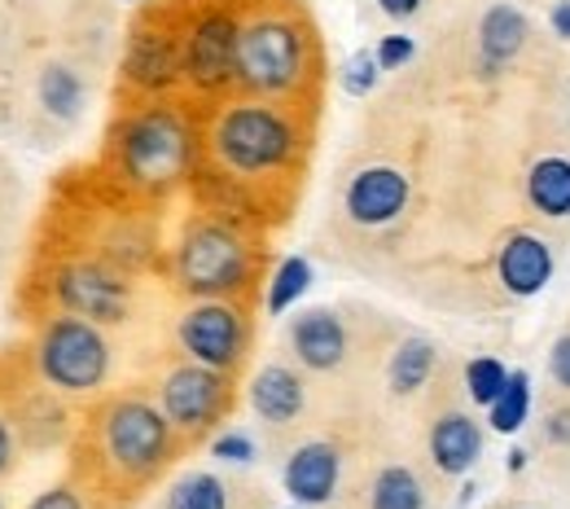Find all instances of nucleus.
Masks as SVG:
<instances>
[{
  "mask_svg": "<svg viewBox=\"0 0 570 509\" xmlns=\"http://www.w3.org/2000/svg\"><path fill=\"white\" fill-rule=\"evenodd\" d=\"M215 149L228 167L237 172H268L289 158L294 149V133L277 110L268 106H237L219 119L215 128Z\"/></svg>",
  "mask_w": 570,
  "mask_h": 509,
  "instance_id": "1",
  "label": "nucleus"
},
{
  "mask_svg": "<svg viewBox=\"0 0 570 509\" xmlns=\"http://www.w3.org/2000/svg\"><path fill=\"white\" fill-rule=\"evenodd\" d=\"M298 62H303V45H298V31L289 22H255L237 36L233 71L242 84H250L259 92L289 88L298 79Z\"/></svg>",
  "mask_w": 570,
  "mask_h": 509,
  "instance_id": "2",
  "label": "nucleus"
},
{
  "mask_svg": "<svg viewBox=\"0 0 570 509\" xmlns=\"http://www.w3.org/2000/svg\"><path fill=\"white\" fill-rule=\"evenodd\" d=\"M246 277V246L219 228V224H203L185 237L180 246V282L198 294H219L242 286Z\"/></svg>",
  "mask_w": 570,
  "mask_h": 509,
  "instance_id": "3",
  "label": "nucleus"
},
{
  "mask_svg": "<svg viewBox=\"0 0 570 509\" xmlns=\"http://www.w3.org/2000/svg\"><path fill=\"white\" fill-rule=\"evenodd\" d=\"M185 158H189V133L167 110L141 115L128 128V137H124V163H128V172L137 180H145V185H158V180L180 176Z\"/></svg>",
  "mask_w": 570,
  "mask_h": 509,
  "instance_id": "4",
  "label": "nucleus"
},
{
  "mask_svg": "<svg viewBox=\"0 0 570 509\" xmlns=\"http://www.w3.org/2000/svg\"><path fill=\"white\" fill-rule=\"evenodd\" d=\"M40 364H45L49 382H58L67 391H88L106 378V343L88 321L67 316L45 334Z\"/></svg>",
  "mask_w": 570,
  "mask_h": 509,
  "instance_id": "5",
  "label": "nucleus"
},
{
  "mask_svg": "<svg viewBox=\"0 0 570 509\" xmlns=\"http://www.w3.org/2000/svg\"><path fill=\"white\" fill-rule=\"evenodd\" d=\"M110 457L128 470H149L167 448V422L149 404H119L106 422Z\"/></svg>",
  "mask_w": 570,
  "mask_h": 509,
  "instance_id": "6",
  "label": "nucleus"
},
{
  "mask_svg": "<svg viewBox=\"0 0 570 509\" xmlns=\"http://www.w3.org/2000/svg\"><path fill=\"white\" fill-rule=\"evenodd\" d=\"M180 343L189 348V356L198 364L224 369L242 356V321L233 307H219V303L194 307L180 325Z\"/></svg>",
  "mask_w": 570,
  "mask_h": 509,
  "instance_id": "7",
  "label": "nucleus"
},
{
  "mask_svg": "<svg viewBox=\"0 0 570 509\" xmlns=\"http://www.w3.org/2000/svg\"><path fill=\"white\" fill-rule=\"evenodd\" d=\"M224 400V382L212 373V364H194V369H176L163 386V404L167 418L176 427H207Z\"/></svg>",
  "mask_w": 570,
  "mask_h": 509,
  "instance_id": "8",
  "label": "nucleus"
},
{
  "mask_svg": "<svg viewBox=\"0 0 570 509\" xmlns=\"http://www.w3.org/2000/svg\"><path fill=\"white\" fill-rule=\"evenodd\" d=\"M237 27L228 22V18H203L198 27H194V36H189V49H185V71L189 79H198L203 88H215L224 75L233 71V62H237Z\"/></svg>",
  "mask_w": 570,
  "mask_h": 509,
  "instance_id": "9",
  "label": "nucleus"
},
{
  "mask_svg": "<svg viewBox=\"0 0 570 509\" xmlns=\"http://www.w3.org/2000/svg\"><path fill=\"white\" fill-rule=\"evenodd\" d=\"M404 203H409V176L395 167H368L347 189V212L360 224H386L404 212Z\"/></svg>",
  "mask_w": 570,
  "mask_h": 509,
  "instance_id": "10",
  "label": "nucleus"
},
{
  "mask_svg": "<svg viewBox=\"0 0 570 509\" xmlns=\"http://www.w3.org/2000/svg\"><path fill=\"white\" fill-rule=\"evenodd\" d=\"M497 273L504 282V291L527 298V294H540L553 277V251L535 237V233H513L504 246H500Z\"/></svg>",
  "mask_w": 570,
  "mask_h": 509,
  "instance_id": "11",
  "label": "nucleus"
},
{
  "mask_svg": "<svg viewBox=\"0 0 570 509\" xmlns=\"http://www.w3.org/2000/svg\"><path fill=\"white\" fill-rule=\"evenodd\" d=\"M334 483H338V452H334L330 443H303V448L289 457V466H285V488H289V497L303 501V506L330 501Z\"/></svg>",
  "mask_w": 570,
  "mask_h": 509,
  "instance_id": "12",
  "label": "nucleus"
},
{
  "mask_svg": "<svg viewBox=\"0 0 570 509\" xmlns=\"http://www.w3.org/2000/svg\"><path fill=\"white\" fill-rule=\"evenodd\" d=\"M483 452V431L479 422H470L465 413H448L434 422L430 431V457L443 474H465Z\"/></svg>",
  "mask_w": 570,
  "mask_h": 509,
  "instance_id": "13",
  "label": "nucleus"
},
{
  "mask_svg": "<svg viewBox=\"0 0 570 509\" xmlns=\"http://www.w3.org/2000/svg\"><path fill=\"white\" fill-rule=\"evenodd\" d=\"M62 298H67V307L97 316V321H119V312H124V286L115 277H106L101 268H71L62 277Z\"/></svg>",
  "mask_w": 570,
  "mask_h": 509,
  "instance_id": "14",
  "label": "nucleus"
},
{
  "mask_svg": "<svg viewBox=\"0 0 570 509\" xmlns=\"http://www.w3.org/2000/svg\"><path fill=\"white\" fill-rule=\"evenodd\" d=\"M294 352L298 361L312 369H334L347 352V334L338 325V316L330 312H307L294 321Z\"/></svg>",
  "mask_w": 570,
  "mask_h": 509,
  "instance_id": "15",
  "label": "nucleus"
},
{
  "mask_svg": "<svg viewBox=\"0 0 570 509\" xmlns=\"http://www.w3.org/2000/svg\"><path fill=\"white\" fill-rule=\"evenodd\" d=\"M250 400H255V413H259L264 422H289V418L303 409V382H298L289 369L273 364V369H264V373L255 378Z\"/></svg>",
  "mask_w": 570,
  "mask_h": 509,
  "instance_id": "16",
  "label": "nucleus"
},
{
  "mask_svg": "<svg viewBox=\"0 0 570 509\" xmlns=\"http://www.w3.org/2000/svg\"><path fill=\"white\" fill-rule=\"evenodd\" d=\"M522 40H527V22H522L518 9H509V4L488 9L483 27H479V49H483L488 71H497V67H504V62H513L518 49H522Z\"/></svg>",
  "mask_w": 570,
  "mask_h": 509,
  "instance_id": "17",
  "label": "nucleus"
},
{
  "mask_svg": "<svg viewBox=\"0 0 570 509\" xmlns=\"http://www.w3.org/2000/svg\"><path fill=\"white\" fill-rule=\"evenodd\" d=\"M527 198L540 216H570V158H540L527 176Z\"/></svg>",
  "mask_w": 570,
  "mask_h": 509,
  "instance_id": "18",
  "label": "nucleus"
},
{
  "mask_svg": "<svg viewBox=\"0 0 570 509\" xmlns=\"http://www.w3.org/2000/svg\"><path fill=\"white\" fill-rule=\"evenodd\" d=\"M128 71H132V79H137V84H149V88L167 84V79L176 75L171 45H167V40H154V36L137 40V49H132V58H128Z\"/></svg>",
  "mask_w": 570,
  "mask_h": 509,
  "instance_id": "19",
  "label": "nucleus"
},
{
  "mask_svg": "<svg viewBox=\"0 0 570 509\" xmlns=\"http://www.w3.org/2000/svg\"><path fill=\"white\" fill-rule=\"evenodd\" d=\"M527 413H531V378L518 369V373H509V386L500 391V400L492 404V427H497L500 435H513L527 422Z\"/></svg>",
  "mask_w": 570,
  "mask_h": 509,
  "instance_id": "20",
  "label": "nucleus"
},
{
  "mask_svg": "<svg viewBox=\"0 0 570 509\" xmlns=\"http://www.w3.org/2000/svg\"><path fill=\"white\" fill-rule=\"evenodd\" d=\"M373 509H422V483L413 479V470L404 466L382 470L373 483Z\"/></svg>",
  "mask_w": 570,
  "mask_h": 509,
  "instance_id": "21",
  "label": "nucleus"
},
{
  "mask_svg": "<svg viewBox=\"0 0 570 509\" xmlns=\"http://www.w3.org/2000/svg\"><path fill=\"white\" fill-rule=\"evenodd\" d=\"M430 364H434V348L426 339H409L391 361V386L395 391H417L426 382Z\"/></svg>",
  "mask_w": 570,
  "mask_h": 509,
  "instance_id": "22",
  "label": "nucleus"
},
{
  "mask_svg": "<svg viewBox=\"0 0 570 509\" xmlns=\"http://www.w3.org/2000/svg\"><path fill=\"white\" fill-rule=\"evenodd\" d=\"M167 509H228V501H224L219 479H212V474H189V479H180L171 488Z\"/></svg>",
  "mask_w": 570,
  "mask_h": 509,
  "instance_id": "23",
  "label": "nucleus"
},
{
  "mask_svg": "<svg viewBox=\"0 0 570 509\" xmlns=\"http://www.w3.org/2000/svg\"><path fill=\"white\" fill-rule=\"evenodd\" d=\"M465 386H470V400L474 404H497L500 391L509 386V369L500 361H492V356H483V361H470V369H465Z\"/></svg>",
  "mask_w": 570,
  "mask_h": 509,
  "instance_id": "24",
  "label": "nucleus"
},
{
  "mask_svg": "<svg viewBox=\"0 0 570 509\" xmlns=\"http://www.w3.org/2000/svg\"><path fill=\"white\" fill-rule=\"evenodd\" d=\"M307 282H312V268H307V260H285L282 268H277V277H273V291H268V307L273 312H285L298 294L307 291Z\"/></svg>",
  "mask_w": 570,
  "mask_h": 509,
  "instance_id": "25",
  "label": "nucleus"
},
{
  "mask_svg": "<svg viewBox=\"0 0 570 509\" xmlns=\"http://www.w3.org/2000/svg\"><path fill=\"white\" fill-rule=\"evenodd\" d=\"M40 97H45L49 110L75 115V106H79V79H75L67 67H49L45 79H40Z\"/></svg>",
  "mask_w": 570,
  "mask_h": 509,
  "instance_id": "26",
  "label": "nucleus"
},
{
  "mask_svg": "<svg viewBox=\"0 0 570 509\" xmlns=\"http://www.w3.org/2000/svg\"><path fill=\"white\" fill-rule=\"evenodd\" d=\"M377 58L373 53H356L352 62H347V71H343V84H347V92H368L373 84H377Z\"/></svg>",
  "mask_w": 570,
  "mask_h": 509,
  "instance_id": "27",
  "label": "nucleus"
},
{
  "mask_svg": "<svg viewBox=\"0 0 570 509\" xmlns=\"http://www.w3.org/2000/svg\"><path fill=\"white\" fill-rule=\"evenodd\" d=\"M413 58V40L409 36H386L382 45H377V67L382 71H395V67H404Z\"/></svg>",
  "mask_w": 570,
  "mask_h": 509,
  "instance_id": "28",
  "label": "nucleus"
},
{
  "mask_svg": "<svg viewBox=\"0 0 570 509\" xmlns=\"http://www.w3.org/2000/svg\"><path fill=\"white\" fill-rule=\"evenodd\" d=\"M250 439L246 435H224L215 439V457H224V461H250Z\"/></svg>",
  "mask_w": 570,
  "mask_h": 509,
  "instance_id": "29",
  "label": "nucleus"
},
{
  "mask_svg": "<svg viewBox=\"0 0 570 509\" xmlns=\"http://www.w3.org/2000/svg\"><path fill=\"white\" fill-rule=\"evenodd\" d=\"M549 369H553L558 386H567V391H570V334L553 343V352H549Z\"/></svg>",
  "mask_w": 570,
  "mask_h": 509,
  "instance_id": "30",
  "label": "nucleus"
},
{
  "mask_svg": "<svg viewBox=\"0 0 570 509\" xmlns=\"http://www.w3.org/2000/svg\"><path fill=\"white\" fill-rule=\"evenodd\" d=\"M544 435L553 439V443H570V409H558V413L549 418V427H544Z\"/></svg>",
  "mask_w": 570,
  "mask_h": 509,
  "instance_id": "31",
  "label": "nucleus"
},
{
  "mask_svg": "<svg viewBox=\"0 0 570 509\" xmlns=\"http://www.w3.org/2000/svg\"><path fill=\"white\" fill-rule=\"evenodd\" d=\"M31 509H79V501H75V492H45Z\"/></svg>",
  "mask_w": 570,
  "mask_h": 509,
  "instance_id": "32",
  "label": "nucleus"
},
{
  "mask_svg": "<svg viewBox=\"0 0 570 509\" xmlns=\"http://www.w3.org/2000/svg\"><path fill=\"white\" fill-rule=\"evenodd\" d=\"M377 4H382V13H391V18H409V13H417L422 0H377Z\"/></svg>",
  "mask_w": 570,
  "mask_h": 509,
  "instance_id": "33",
  "label": "nucleus"
},
{
  "mask_svg": "<svg viewBox=\"0 0 570 509\" xmlns=\"http://www.w3.org/2000/svg\"><path fill=\"white\" fill-rule=\"evenodd\" d=\"M553 31H558L562 40H570V0H562V4L553 9Z\"/></svg>",
  "mask_w": 570,
  "mask_h": 509,
  "instance_id": "34",
  "label": "nucleus"
},
{
  "mask_svg": "<svg viewBox=\"0 0 570 509\" xmlns=\"http://www.w3.org/2000/svg\"><path fill=\"white\" fill-rule=\"evenodd\" d=\"M527 466V452H509V470H522Z\"/></svg>",
  "mask_w": 570,
  "mask_h": 509,
  "instance_id": "35",
  "label": "nucleus"
},
{
  "mask_svg": "<svg viewBox=\"0 0 570 509\" xmlns=\"http://www.w3.org/2000/svg\"><path fill=\"white\" fill-rule=\"evenodd\" d=\"M4 457H9V439H4V431H0V466H4Z\"/></svg>",
  "mask_w": 570,
  "mask_h": 509,
  "instance_id": "36",
  "label": "nucleus"
}]
</instances>
